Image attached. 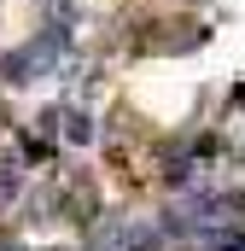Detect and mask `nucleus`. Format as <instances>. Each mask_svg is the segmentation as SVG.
Returning <instances> with one entry per match:
<instances>
[{"instance_id":"obj_1","label":"nucleus","mask_w":245,"mask_h":251,"mask_svg":"<svg viewBox=\"0 0 245 251\" xmlns=\"http://www.w3.org/2000/svg\"><path fill=\"white\" fill-rule=\"evenodd\" d=\"M193 251H245V234H198Z\"/></svg>"}]
</instances>
